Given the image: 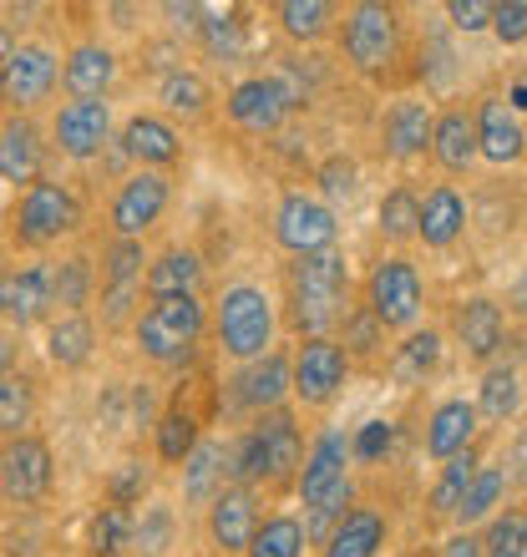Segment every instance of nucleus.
Returning <instances> with one entry per match:
<instances>
[{
	"instance_id": "48",
	"label": "nucleus",
	"mask_w": 527,
	"mask_h": 557,
	"mask_svg": "<svg viewBox=\"0 0 527 557\" xmlns=\"http://www.w3.org/2000/svg\"><path fill=\"white\" fill-rule=\"evenodd\" d=\"M381 320L370 314V309H355L351 320H345V345L340 350L345 355H376V345H381Z\"/></svg>"
},
{
	"instance_id": "10",
	"label": "nucleus",
	"mask_w": 527,
	"mask_h": 557,
	"mask_svg": "<svg viewBox=\"0 0 527 557\" xmlns=\"http://www.w3.org/2000/svg\"><path fill=\"white\" fill-rule=\"evenodd\" d=\"M345 375H351V355L340 350V339H330V335L305 339L299 355L290 360V391L305 406H330L340 396Z\"/></svg>"
},
{
	"instance_id": "27",
	"label": "nucleus",
	"mask_w": 527,
	"mask_h": 557,
	"mask_svg": "<svg viewBox=\"0 0 527 557\" xmlns=\"http://www.w3.org/2000/svg\"><path fill=\"white\" fill-rule=\"evenodd\" d=\"M431 158L446 168V173H467L471 158H477V122L471 112L452 107V112H441L431 122Z\"/></svg>"
},
{
	"instance_id": "38",
	"label": "nucleus",
	"mask_w": 527,
	"mask_h": 557,
	"mask_svg": "<svg viewBox=\"0 0 527 557\" xmlns=\"http://www.w3.org/2000/svg\"><path fill=\"white\" fill-rule=\"evenodd\" d=\"M91 259H66L61 269H51V299H57L66 314H87V305H91Z\"/></svg>"
},
{
	"instance_id": "35",
	"label": "nucleus",
	"mask_w": 527,
	"mask_h": 557,
	"mask_svg": "<svg viewBox=\"0 0 527 557\" xmlns=\"http://www.w3.org/2000/svg\"><path fill=\"white\" fill-rule=\"evenodd\" d=\"M36 421V385L26 375H0V436H26Z\"/></svg>"
},
{
	"instance_id": "13",
	"label": "nucleus",
	"mask_w": 527,
	"mask_h": 557,
	"mask_svg": "<svg viewBox=\"0 0 527 557\" xmlns=\"http://www.w3.org/2000/svg\"><path fill=\"white\" fill-rule=\"evenodd\" d=\"M290 112L294 107L274 76H249V82H238V87L229 91V117H234V127H244V133H254V137L279 133Z\"/></svg>"
},
{
	"instance_id": "37",
	"label": "nucleus",
	"mask_w": 527,
	"mask_h": 557,
	"mask_svg": "<svg viewBox=\"0 0 527 557\" xmlns=\"http://www.w3.org/2000/svg\"><path fill=\"white\" fill-rule=\"evenodd\" d=\"M517 400H523L517 370L513 366H487L482 396H477V416H487V421H507V416L517 411Z\"/></svg>"
},
{
	"instance_id": "30",
	"label": "nucleus",
	"mask_w": 527,
	"mask_h": 557,
	"mask_svg": "<svg viewBox=\"0 0 527 557\" xmlns=\"http://www.w3.org/2000/svg\"><path fill=\"white\" fill-rule=\"evenodd\" d=\"M97 350V324L87 314H61L51 330H46V355H51V366L61 370H82Z\"/></svg>"
},
{
	"instance_id": "28",
	"label": "nucleus",
	"mask_w": 527,
	"mask_h": 557,
	"mask_svg": "<svg viewBox=\"0 0 527 557\" xmlns=\"http://www.w3.org/2000/svg\"><path fill=\"white\" fill-rule=\"evenodd\" d=\"M431 107L426 102H395L391 112H385V152L391 158H421L426 147H431Z\"/></svg>"
},
{
	"instance_id": "56",
	"label": "nucleus",
	"mask_w": 527,
	"mask_h": 557,
	"mask_svg": "<svg viewBox=\"0 0 527 557\" xmlns=\"http://www.w3.org/2000/svg\"><path fill=\"white\" fill-rule=\"evenodd\" d=\"M162 15H173L177 26H198V15H204V5H177V0H168V5H162Z\"/></svg>"
},
{
	"instance_id": "16",
	"label": "nucleus",
	"mask_w": 527,
	"mask_h": 557,
	"mask_svg": "<svg viewBox=\"0 0 527 557\" xmlns=\"http://www.w3.org/2000/svg\"><path fill=\"white\" fill-rule=\"evenodd\" d=\"M208 532L223 553H244L249 537L259 532V502L249 486H223L219 497L208 502Z\"/></svg>"
},
{
	"instance_id": "61",
	"label": "nucleus",
	"mask_w": 527,
	"mask_h": 557,
	"mask_svg": "<svg viewBox=\"0 0 527 557\" xmlns=\"http://www.w3.org/2000/svg\"><path fill=\"white\" fill-rule=\"evenodd\" d=\"M523 557H527V547H523Z\"/></svg>"
},
{
	"instance_id": "12",
	"label": "nucleus",
	"mask_w": 527,
	"mask_h": 557,
	"mask_svg": "<svg viewBox=\"0 0 527 557\" xmlns=\"http://www.w3.org/2000/svg\"><path fill=\"white\" fill-rule=\"evenodd\" d=\"M168 198H173V188H168L162 173H147V168L132 173L118 188V198H112V228H118V238H143L168 213Z\"/></svg>"
},
{
	"instance_id": "47",
	"label": "nucleus",
	"mask_w": 527,
	"mask_h": 557,
	"mask_svg": "<svg viewBox=\"0 0 527 557\" xmlns=\"http://www.w3.org/2000/svg\"><path fill=\"white\" fill-rule=\"evenodd\" d=\"M168 537H173V512H168V507H147L143 517H132V543L143 547L147 557L162 553Z\"/></svg>"
},
{
	"instance_id": "58",
	"label": "nucleus",
	"mask_w": 527,
	"mask_h": 557,
	"mask_svg": "<svg viewBox=\"0 0 527 557\" xmlns=\"http://www.w3.org/2000/svg\"><path fill=\"white\" fill-rule=\"evenodd\" d=\"M0 314H5V269H0Z\"/></svg>"
},
{
	"instance_id": "33",
	"label": "nucleus",
	"mask_w": 527,
	"mask_h": 557,
	"mask_svg": "<svg viewBox=\"0 0 527 557\" xmlns=\"http://www.w3.org/2000/svg\"><path fill=\"white\" fill-rule=\"evenodd\" d=\"M471 476H477V446H467V451L452 456V461H441V476H437V486H431V512L456 517Z\"/></svg>"
},
{
	"instance_id": "57",
	"label": "nucleus",
	"mask_w": 527,
	"mask_h": 557,
	"mask_svg": "<svg viewBox=\"0 0 527 557\" xmlns=\"http://www.w3.org/2000/svg\"><path fill=\"white\" fill-rule=\"evenodd\" d=\"M11 57H15V30L0 21V72H5V61H11Z\"/></svg>"
},
{
	"instance_id": "7",
	"label": "nucleus",
	"mask_w": 527,
	"mask_h": 557,
	"mask_svg": "<svg viewBox=\"0 0 527 557\" xmlns=\"http://www.w3.org/2000/svg\"><path fill=\"white\" fill-rule=\"evenodd\" d=\"M421 274L410 259H385V264L370 269V284H366V309L381 320V330H410L421 320Z\"/></svg>"
},
{
	"instance_id": "46",
	"label": "nucleus",
	"mask_w": 527,
	"mask_h": 557,
	"mask_svg": "<svg viewBox=\"0 0 527 557\" xmlns=\"http://www.w3.org/2000/svg\"><path fill=\"white\" fill-rule=\"evenodd\" d=\"M198 36H204L208 57H223V61H234L238 51H244V26H238L234 15L204 11V21H198Z\"/></svg>"
},
{
	"instance_id": "42",
	"label": "nucleus",
	"mask_w": 527,
	"mask_h": 557,
	"mask_svg": "<svg viewBox=\"0 0 527 557\" xmlns=\"http://www.w3.org/2000/svg\"><path fill=\"white\" fill-rule=\"evenodd\" d=\"M158 97L168 102V112H183V117H198L208 107V82L198 72H183V66H173V72L162 76Z\"/></svg>"
},
{
	"instance_id": "43",
	"label": "nucleus",
	"mask_w": 527,
	"mask_h": 557,
	"mask_svg": "<svg viewBox=\"0 0 527 557\" xmlns=\"http://www.w3.org/2000/svg\"><path fill=\"white\" fill-rule=\"evenodd\" d=\"M127 543H132V507L107 502L102 512L91 517V553H97V557H118Z\"/></svg>"
},
{
	"instance_id": "59",
	"label": "nucleus",
	"mask_w": 527,
	"mask_h": 557,
	"mask_svg": "<svg viewBox=\"0 0 527 557\" xmlns=\"http://www.w3.org/2000/svg\"><path fill=\"white\" fill-rule=\"evenodd\" d=\"M5 360H11V345H5V339H0V366H5Z\"/></svg>"
},
{
	"instance_id": "53",
	"label": "nucleus",
	"mask_w": 527,
	"mask_h": 557,
	"mask_svg": "<svg viewBox=\"0 0 527 557\" xmlns=\"http://www.w3.org/2000/svg\"><path fill=\"white\" fill-rule=\"evenodd\" d=\"M381 446H391V431H385V421H370V425H366V436L355 441V451H360V456L370 461V456H381Z\"/></svg>"
},
{
	"instance_id": "52",
	"label": "nucleus",
	"mask_w": 527,
	"mask_h": 557,
	"mask_svg": "<svg viewBox=\"0 0 527 557\" xmlns=\"http://www.w3.org/2000/svg\"><path fill=\"white\" fill-rule=\"evenodd\" d=\"M147 492V471H143V461H122V471L112 476V502L118 507H132V502Z\"/></svg>"
},
{
	"instance_id": "20",
	"label": "nucleus",
	"mask_w": 527,
	"mask_h": 557,
	"mask_svg": "<svg viewBox=\"0 0 527 557\" xmlns=\"http://www.w3.org/2000/svg\"><path fill=\"white\" fill-rule=\"evenodd\" d=\"M41 162H46V147L41 133L30 117H11L0 127V177L5 183H41Z\"/></svg>"
},
{
	"instance_id": "51",
	"label": "nucleus",
	"mask_w": 527,
	"mask_h": 557,
	"mask_svg": "<svg viewBox=\"0 0 527 557\" xmlns=\"http://www.w3.org/2000/svg\"><path fill=\"white\" fill-rule=\"evenodd\" d=\"M492 11H498L492 0H452V5H446V15L456 21V30H467V36L492 26Z\"/></svg>"
},
{
	"instance_id": "11",
	"label": "nucleus",
	"mask_w": 527,
	"mask_h": 557,
	"mask_svg": "<svg viewBox=\"0 0 527 557\" xmlns=\"http://www.w3.org/2000/svg\"><path fill=\"white\" fill-rule=\"evenodd\" d=\"M57 82H61V66L46 46H15V57L0 72V102L11 107V112H26L41 97H51Z\"/></svg>"
},
{
	"instance_id": "54",
	"label": "nucleus",
	"mask_w": 527,
	"mask_h": 557,
	"mask_svg": "<svg viewBox=\"0 0 527 557\" xmlns=\"http://www.w3.org/2000/svg\"><path fill=\"white\" fill-rule=\"evenodd\" d=\"M441 557H482V537H471V532H456L452 543L441 547Z\"/></svg>"
},
{
	"instance_id": "21",
	"label": "nucleus",
	"mask_w": 527,
	"mask_h": 557,
	"mask_svg": "<svg viewBox=\"0 0 527 557\" xmlns=\"http://www.w3.org/2000/svg\"><path fill=\"white\" fill-rule=\"evenodd\" d=\"M471 122H477V152H482V158H492V162L523 158V147H527L523 122H517V112L502 102V97H487Z\"/></svg>"
},
{
	"instance_id": "36",
	"label": "nucleus",
	"mask_w": 527,
	"mask_h": 557,
	"mask_svg": "<svg viewBox=\"0 0 527 557\" xmlns=\"http://www.w3.org/2000/svg\"><path fill=\"white\" fill-rule=\"evenodd\" d=\"M147 253L143 238H112V249L102 259V289H143Z\"/></svg>"
},
{
	"instance_id": "23",
	"label": "nucleus",
	"mask_w": 527,
	"mask_h": 557,
	"mask_svg": "<svg viewBox=\"0 0 527 557\" xmlns=\"http://www.w3.org/2000/svg\"><path fill=\"white\" fill-rule=\"evenodd\" d=\"M345 461H351V441L340 436V431L315 441V451H309L305 471H299V497H305V507H315V502H320L324 492H335L340 482H351Z\"/></svg>"
},
{
	"instance_id": "60",
	"label": "nucleus",
	"mask_w": 527,
	"mask_h": 557,
	"mask_svg": "<svg viewBox=\"0 0 527 557\" xmlns=\"http://www.w3.org/2000/svg\"><path fill=\"white\" fill-rule=\"evenodd\" d=\"M517 309H523V314H527V278H523V305H517Z\"/></svg>"
},
{
	"instance_id": "55",
	"label": "nucleus",
	"mask_w": 527,
	"mask_h": 557,
	"mask_svg": "<svg viewBox=\"0 0 527 557\" xmlns=\"http://www.w3.org/2000/svg\"><path fill=\"white\" fill-rule=\"evenodd\" d=\"M507 482H527V431L517 436V446H513V456H507Z\"/></svg>"
},
{
	"instance_id": "49",
	"label": "nucleus",
	"mask_w": 527,
	"mask_h": 557,
	"mask_svg": "<svg viewBox=\"0 0 527 557\" xmlns=\"http://www.w3.org/2000/svg\"><path fill=\"white\" fill-rule=\"evenodd\" d=\"M320 188L324 198H335V203H351L355 188H360V173H355V162L351 158H330L320 168Z\"/></svg>"
},
{
	"instance_id": "22",
	"label": "nucleus",
	"mask_w": 527,
	"mask_h": 557,
	"mask_svg": "<svg viewBox=\"0 0 527 557\" xmlns=\"http://www.w3.org/2000/svg\"><path fill=\"white\" fill-rule=\"evenodd\" d=\"M122 152L127 158H137L147 168V173H158V168H173L177 158H183V137L173 133V122L162 117H132L127 127H122Z\"/></svg>"
},
{
	"instance_id": "19",
	"label": "nucleus",
	"mask_w": 527,
	"mask_h": 557,
	"mask_svg": "<svg viewBox=\"0 0 527 557\" xmlns=\"http://www.w3.org/2000/svg\"><path fill=\"white\" fill-rule=\"evenodd\" d=\"M477 406L471 400H441L431 411V425H426V456L431 461H452L477 441Z\"/></svg>"
},
{
	"instance_id": "3",
	"label": "nucleus",
	"mask_w": 527,
	"mask_h": 557,
	"mask_svg": "<svg viewBox=\"0 0 527 557\" xmlns=\"http://www.w3.org/2000/svg\"><path fill=\"white\" fill-rule=\"evenodd\" d=\"M204 305L198 294H168V299H147V309L137 314V350L158 366H177L188 360L193 345L204 339Z\"/></svg>"
},
{
	"instance_id": "44",
	"label": "nucleus",
	"mask_w": 527,
	"mask_h": 557,
	"mask_svg": "<svg viewBox=\"0 0 527 557\" xmlns=\"http://www.w3.org/2000/svg\"><path fill=\"white\" fill-rule=\"evenodd\" d=\"M152 431H158V456L162 461H188V451L204 441L198 436V421H193L188 411H162Z\"/></svg>"
},
{
	"instance_id": "14",
	"label": "nucleus",
	"mask_w": 527,
	"mask_h": 557,
	"mask_svg": "<svg viewBox=\"0 0 527 557\" xmlns=\"http://www.w3.org/2000/svg\"><path fill=\"white\" fill-rule=\"evenodd\" d=\"M51 133H57V147L66 158L87 162L102 152V143L112 137V107L107 102H66L51 122Z\"/></svg>"
},
{
	"instance_id": "8",
	"label": "nucleus",
	"mask_w": 527,
	"mask_h": 557,
	"mask_svg": "<svg viewBox=\"0 0 527 557\" xmlns=\"http://www.w3.org/2000/svg\"><path fill=\"white\" fill-rule=\"evenodd\" d=\"M57 482V461H51V446L41 436H11L0 446V497L15 502V507H30L41 502Z\"/></svg>"
},
{
	"instance_id": "26",
	"label": "nucleus",
	"mask_w": 527,
	"mask_h": 557,
	"mask_svg": "<svg viewBox=\"0 0 527 557\" xmlns=\"http://www.w3.org/2000/svg\"><path fill=\"white\" fill-rule=\"evenodd\" d=\"M381 543H385V517L376 512V507H351V512L330 528L320 557H376Z\"/></svg>"
},
{
	"instance_id": "15",
	"label": "nucleus",
	"mask_w": 527,
	"mask_h": 557,
	"mask_svg": "<svg viewBox=\"0 0 527 557\" xmlns=\"http://www.w3.org/2000/svg\"><path fill=\"white\" fill-rule=\"evenodd\" d=\"M229 385H234L238 411H279V400L290 396V355L284 350L259 355V360H249Z\"/></svg>"
},
{
	"instance_id": "24",
	"label": "nucleus",
	"mask_w": 527,
	"mask_h": 557,
	"mask_svg": "<svg viewBox=\"0 0 527 557\" xmlns=\"http://www.w3.org/2000/svg\"><path fill=\"white\" fill-rule=\"evenodd\" d=\"M456 339H462V350L471 355V360H492V355L502 350V339H507V324H502V309L492 305V299H467V305L456 309Z\"/></svg>"
},
{
	"instance_id": "2",
	"label": "nucleus",
	"mask_w": 527,
	"mask_h": 557,
	"mask_svg": "<svg viewBox=\"0 0 527 557\" xmlns=\"http://www.w3.org/2000/svg\"><path fill=\"white\" fill-rule=\"evenodd\" d=\"M294 467H299V425L290 411H264L249 436L229 451V476L238 486L284 482Z\"/></svg>"
},
{
	"instance_id": "9",
	"label": "nucleus",
	"mask_w": 527,
	"mask_h": 557,
	"mask_svg": "<svg viewBox=\"0 0 527 557\" xmlns=\"http://www.w3.org/2000/svg\"><path fill=\"white\" fill-rule=\"evenodd\" d=\"M335 234H340V223H335V208L330 203L309 198V193H284V198H279L274 238H279V249H290L294 259L335 249Z\"/></svg>"
},
{
	"instance_id": "40",
	"label": "nucleus",
	"mask_w": 527,
	"mask_h": 557,
	"mask_svg": "<svg viewBox=\"0 0 527 557\" xmlns=\"http://www.w3.org/2000/svg\"><path fill=\"white\" fill-rule=\"evenodd\" d=\"M502 492H507V471L477 467V476H471V486H467V497H462V507H456V522H462V528H471V522L492 517V507H498Z\"/></svg>"
},
{
	"instance_id": "31",
	"label": "nucleus",
	"mask_w": 527,
	"mask_h": 557,
	"mask_svg": "<svg viewBox=\"0 0 527 557\" xmlns=\"http://www.w3.org/2000/svg\"><path fill=\"white\" fill-rule=\"evenodd\" d=\"M198 278H204L198 253L168 249L162 259H152V264H147L143 284H147V294H152V299H168V294H193V289H198Z\"/></svg>"
},
{
	"instance_id": "18",
	"label": "nucleus",
	"mask_w": 527,
	"mask_h": 557,
	"mask_svg": "<svg viewBox=\"0 0 527 557\" xmlns=\"http://www.w3.org/2000/svg\"><path fill=\"white\" fill-rule=\"evenodd\" d=\"M51 269L46 264H26L15 269V274H5V320L15 324V330H30V324H41L46 314H51Z\"/></svg>"
},
{
	"instance_id": "6",
	"label": "nucleus",
	"mask_w": 527,
	"mask_h": 557,
	"mask_svg": "<svg viewBox=\"0 0 527 557\" xmlns=\"http://www.w3.org/2000/svg\"><path fill=\"white\" fill-rule=\"evenodd\" d=\"M340 41H345V57H351L355 72H381L401 51V21L381 0H360V5L345 11V36Z\"/></svg>"
},
{
	"instance_id": "17",
	"label": "nucleus",
	"mask_w": 527,
	"mask_h": 557,
	"mask_svg": "<svg viewBox=\"0 0 527 557\" xmlns=\"http://www.w3.org/2000/svg\"><path fill=\"white\" fill-rule=\"evenodd\" d=\"M61 82L72 91V102H107V87L118 82V57L97 41H82L61 61Z\"/></svg>"
},
{
	"instance_id": "32",
	"label": "nucleus",
	"mask_w": 527,
	"mask_h": 557,
	"mask_svg": "<svg viewBox=\"0 0 527 557\" xmlns=\"http://www.w3.org/2000/svg\"><path fill=\"white\" fill-rule=\"evenodd\" d=\"M441 366V335L437 330H416L406 345H395L391 355V375L401 385H421L431 370Z\"/></svg>"
},
{
	"instance_id": "29",
	"label": "nucleus",
	"mask_w": 527,
	"mask_h": 557,
	"mask_svg": "<svg viewBox=\"0 0 527 557\" xmlns=\"http://www.w3.org/2000/svg\"><path fill=\"white\" fill-rule=\"evenodd\" d=\"M223 476H229V451H223L219 441H198L183 461V497L193 507H204L223 492Z\"/></svg>"
},
{
	"instance_id": "1",
	"label": "nucleus",
	"mask_w": 527,
	"mask_h": 557,
	"mask_svg": "<svg viewBox=\"0 0 527 557\" xmlns=\"http://www.w3.org/2000/svg\"><path fill=\"white\" fill-rule=\"evenodd\" d=\"M345 294H351V274L335 249L305 253L290 264V324L299 335L320 339L330 324L345 320Z\"/></svg>"
},
{
	"instance_id": "34",
	"label": "nucleus",
	"mask_w": 527,
	"mask_h": 557,
	"mask_svg": "<svg viewBox=\"0 0 527 557\" xmlns=\"http://www.w3.org/2000/svg\"><path fill=\"white\" fill-rule=\"evenodd\" d=\"M274 15H279V26H284V36L320 41L324 30H330V21H335V5L330 0H279Z\"/></svg>"
},
{
	"instance_id": "4",
	"label": "nucleus",
	"mask_w": 527,
	"mask_h": 557,
	"mask_svg": "<svg viewBox=\"0 0 527 557\" xmlns=\"http://www.w3.org/2000/svg\"><path fill=\"white\" fill-rule=\"evenodd\" d=\"M213 324H219L223 355H229V360H244V366L259 360V355H269V345H274V305H269V294L254 289V284L223 289Z\"/></svg>"
},
{
	"instance_id": "41",
	"label": "nucleus",
	"mask_w": 527,
	"mask_h": 557,
	"mask_svg": "<svg viewBox=\"0 0 527 557\" xmlns=\"http://www.w3.org/2000/svg\"><path fill=\"white\" fill-rule=\"evenodd\" d=\"M416 223H421V198L410 188H391L381 198V234L391 238V244H406V238H416Z\"/></svg>"
},
{
	"instance_id": "39",
	"label": "nucleus",
	"mask_w": 527,
	"mask_h": 557,
	"mask_svg": "<svg viewBox=\"0 0 527 557\" xmlns=\"http://www.w3.org/2000/svg\"><path fill=\"white\" fill-rule=\"evenodd\" d=\"M244 553L249 557H299L305 553V528H299L294 517H269V522H259V532L249 537Z\"/></svg>"
},
{
	"instance_id": "45",
	"label": "nucleus",
	"mask_w": 527,
	"mask_h": 557,
	"mask_svg": "<svg viewBox=\"0 0 527 557\" xmlns=\"http://www.w3.org/2000/svg\"><path fill=\"white\" fill-rule=\"evenodd\" d=\"M527 547V512L513 507V512H502L492 528L482 532V557H523Z\"/></svg>"
},
{
	"instance_id": "5",
	"label": "nucleus",
	"mask_w": 527,
	"mask_h": 557,
	"mask_svg": "<svg viewBox=\"0 0 527 557\" xmlns=\"http://www.w3.org/2000/svg\"><path fill=\"white\" fill-rule=\"evenodd\" d=\"M82 228V203L61 183H30L15 203V238L26 249H46L57 244L61 234H76Z\"/></svg>"
},
{
	"instance_id": "25",
	"label": "nucleus",
	"mask_w": 527,
	"mask_h": 557,
	"mask_svg": "<svg viewBox=\"0 0 527 557\" xmlns=\"http://www.w3.org/2000/svg\"><path fill=\"white\" fill-rule=\"evenodd\" d=\"M462 228H467V203H462V193L446 188V183L426 193L421 198V223H416V238H421L426 249H446V244H456Z\"/></svg>"
},
{
	"instance_id": "50",
	"label": "nucleus",
	"mask_w": 527,
	"mask_h": 557,
	"mask_svg": "<svg viewBox=\"0 0 527 557\" xmlns=\"http://www.w3.org/2000/svg\"><path fill=\"white\" fill-rule=\"evenodd\" d=\"M492 30H498L507 46L527 41V0H502L498 11H492Z\"/></svg>"
}]
</instances>
